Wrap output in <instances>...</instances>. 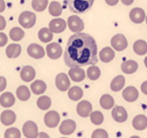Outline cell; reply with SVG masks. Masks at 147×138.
Segmentation results:
<instances>
[{"mask_svg":"<svg viewBox=\"0 0 147 138\" xmlns=\"http://www.w3.org/2000/svg\"><path fill=\"white\" fill-rule=\"evenodd\" d=\"M125 86V78L123 76H117L113 79L111 83V90L113 92H119L124 88Z\"/></svg>","mask_w":147,"mask_h":138,"instance_id":"28","label":"cell"},{"mask_svg":"<svg viewBox=\"0 0 147 138\" xmlns=\"http://www.w3.org/2000/svg\"><path fill=\"white\" fill-rule=\"evenodd\" d=\"M27 53L33 59H41L45 57V49L36 43H31L27 47Z\"/></svg>","mask_w":147,"mask_h":138,"instance_id":"16","label":"cell"},{"mask_svg":"<svg viewBox=\"0 0 147 138\" xmlns=\"http://www.w3.org/2000/svg\"><path fill=\"white\" fill-rule=\"evenodd\" d=\"M55 86L59 91H67L69 89V86H71V81H69V78L67 77V75H65V73L59 74L55 78Z\"/></svg>","mask_w":147,"mask_h":138,"instance_id":"8","label":"cell"},{"mask_svg":"<svg viewBox=\"0 0 147 138\" xmlns=\"http://www.w3.org/2000/svg\"><path fill=\"white\" fill-rule=\"evenodd\" d=\"M145 20H146V23H147V15H146V17H145Z\"/></svg>","mask_w":147,"mask_h":138,"instance_id":"50","label":"cell"},{"mask_svg":"<svg viewBox=\"0 0 147 138\" xmlns=\"http://www.w3.org/2000/svg\"><path fill=\"white\" fill-rule=\"evenodd\" d=\"M111 45L115 51H122L128 47V41L123 34H116L111 39Z\"/></svg>","mask_w":147,"mask_h":138,"instance_id":"6","label":"cell"},{"mask_svg":"<svg viewBox=\"0 0 147 138\" xmlns=\"http://www.w3.org/2000/svg\"><path fill=\"white\" fill-rule=\"evenodd\" d=\"M59 114L57 111H49L45 115V124L49 128H55L59 123Z\"/></svg>","mask_w":147,"mask_h":138,"instance_id":"9","label":"cell"},{"mask_svg":"<svg viewBox=\"0 0 147 138\" xmlns=\"http://www.w3.org/2000/svg\"><path fill=\"white\" fill-rule=\"evenodd\" d=\"M9 37L13 41H19L24 37V31L19 27H13L9 32Z\"/></svg>","mask_w":147,"mask_h":138,"instance_id":"34","label":"cell"},{"mask_svg":"<svg viewBox=\"0 0 147 138\" xmlns=\"http://www.w3.org/2000/svg\"><path fill=\"white\" fill-rule=\"evenodd\" d=\"M100 60L103 63H110L115 57V53L111 47H106L100 51Z\"/></svg>","mask_w":147,"mask_h":138,"instance_id":"24","label":"cell"},{"mask_svg":"<svg viewBox=\"0 0 147 138\" xmlns=\"http://www.w3.org/2000/svg\"><path fill=\"white\" fill-rule=\"evenodd\" d=\"M22 133L26 138H36L38 135V128L33 121H26L23 124Z\"/></svg>","mask_w":147,"mask_h":138,"instance_id":"5","label":"cell"},{"mask_svg":"<svg viewBox=\"0 0 147 138\" xmlns=\"http://www.w3.org/2000/svg\"><path fill=\"white\" fill-rule=\"evenodd\" d=\"M5 27H6V21H5L4 17L0 15V30H3Z\"/></svg>","mask_w":147,"mask_h":138,"instance_id":"42","label":"cell"},{"mask_svg":"<svg viewBox=\"0 0 147 138\" xmlns=\"http://www.w3.org/2000/svg\"><path fill=\"white\" fill-rule=\"evenodd\" d=\"M74 82H82L86 77V73L82 68H71L69 71V76Z\"/></svg>","mask_w":147,"mask_h":138,"instance_id":"19","label":"cell"},{"mask_svg":"<svg viewBox=\"0 0 147 138\" xmlns=\"http://www.w3.org/2000/svg\"><path fill=\"white\" fill-rule=\"evenodd\" d=\"M20 78L24 82H31L35 78V71L30 66H25L20 71Z\"/></svg>","mask_w":147,"mask_h":138,"instance_id":"20","label":"cell"},{"mask_svg":"<svg viewBox=\"0 0 147 138\" xmlns=\"http://www.w3.org/2000/svg\"><path fill=\"white\" fill-rule=\"evenodd\" d=\"M83 90L81 89L78 86H75V87H71L69 89L67 92V96L71 101H79V100L82 99L83 97Z\"/></svg>","mask_w":147,"mask_h":138,"instance_id":"27","label":"cell"},{"mask_svg":"<svg viewBox=\"0 0 147 138\" xmlns=\"http://www.w3.org/2000/svg\"><path fill=\"white\" fill-rule=\"evenodd\" d=\"M95 0H65L69 11L77 14L85 13L92 8Z\"/></svg>","mask_w":147,"mask_h":138,"instance_id":"2","label":"cell"},{"mask_svg":"<svg viewBox=\"0 0 147 138\" xmlns=\"http://www.w3.org/2000/svg\"><path fill=\"white\" fill-rule=\"evenodd\" d=\"M122 97L125 101L132 103V102H135L137 99H138L139 93L135 87H133V86H129V87L125 88V89L123 90Z\"/></svg>","mask_w":147,"mask_h":138,"instance_id":"13","label":"cell"},{"mask_svg":"<svg viewBox=\"0 0 147 138\" xmlns=\"http://www.w3.org/2000/svg\"><path fill=\"white\" fill-rule=\"evenodd\" d=\"M90 119L94 125H101L104 122V115L100 111H94L90 114Z\"/></svg>","mask_w":147,"mask_h":138,"instance_id":"35","label":"cell"},{"mask_svg":"<svg viewBox=\"0 0 147 138\" xmlns=\"http://www.w3.org/2000/svg\"><path fill=\"white\" fill-rule=\"evenodd\" d=\"M87 76H88L89 79L92 80V81H96L101 76L100 69H99L98 67H96V66H92V67H90L87 70Z\"/></svg>","mask_w":147,"mask_h":138,"instance_id":"36","label":"cell"},{"mask_svg":"<svg viewBox=\"0 0 147 138\" xmlns=\"http://www.w3.org/2000/svg\"><path fill=\"white\" fill-rule=\"evenodd\" d=\"M144 65H145V67L147 68V57H145V59H144Z\"/></svg>","mask_w":147,"mask_h":138,"instance_id":"48","label":"cell"},{"mask_svg":"<svg viewBox=\"0 0 147 138\" xmlns=\"http://www.w3.org/2000/svg\"><path fill=\"white\" fill-rule=\"evenodd\" d=\"M6 88V79L4 77H0V92H2Z\"/></svg>","mask_w":147,"mask_h":138,"instance_id":"41","label":"cell"},{"mask_svg":"<svg viewBox=\"0 0 147 138\" xmlns=\"http://www.w3.org/2000/svg\"><path fill=\"white\" fill-rule=\"evenodd\" d=\"M100 105H101V107L105 110L111 109V108H113L115 105L114 98L111 95H109V94H105V95H103L102 97L100 98Z\"/></svg>","mask_w":147,"mask_h":138,"instance_id":"26","label":"cell"},{"mask_svg":"<svg viewBox=\"0 0 147 138\" xmlns=\"http://www.w3.org/2000/svg\"><path fill=\"white\" fill-rule=\"evenodd\" d=\"M61 11H63V9H61V5L59 2H57V1H53V2L49 4V12L51 16H55V17L59 16V15L61 14Z\"/></svg>","mask_w":147,"mask_h":138,"instance_id":"33","label":"cell"},{"mask_svg":"<svg viewBox=\"0 0 147 138\" xmlns=\"http://www.w3.org/2000/svg\"><path fill=\"white\" fill-rule=\"evenodd\" d=\"M63 60L69 68L95 66L98 63V47L95 39L88 33L73 34L67 43Z\"/></svg>","mask_w":147,"mask_h":138,"instance_id":"1","label":"cell"},{"mask_svg":"<svg viewBox=\"0 0 147 138\" xmlns=\"http://www.w3.org/2000/svg\"><path fill=\"white\" fill-rule=\"evenodd\" d=\"M36 138H49V136L45 132H40V133H38Z\"/></svg>","mask_w":147,"mask_h":138,"instance_id":"46","label":"cell"},{"mask_svg":"<svg viewBox=\"0 0 147 138\" xmlns=\"http://www.w3.org/2000/svg\"><path fill=\"white\" fill-rule=\"evenodd\" d=\"M53 32L49 28H47V27H43V28H41L38 31V39L42 43H49L53 39Z\"/></svg>","mask_w":147,"mask_h":138,"instance_id":"32","label":"cell"},{"mask_svg":"<svg viewBox=\"0 0 147 138\" xmlns=\"http://www.w3.org/2000/svg\"><path fill=\"white\" fill-rule=\"evenodd\" d=\"M108 132L104 129H96L92 133V138H108Z\"/></svg>","mask_w":147,"mask_h":138,"instance_id":"39","label":"cell"},{"mask_svg":"<svg viewBox=\"0 0 147 138\" xmlns=\"http://www.w3.org/2000/svg\"><path fill=\"white\" fill-rule=\"evenodd\" d=\"M67 26L71 31L79 33L84 29V21L77 15H71L67 18Z\"/></svg>","mask_w":147,"mask_h":138,"instance_id":"4","label":"cell"},{"mask_svg":"<svg viewBox=\"0 0 147 138\" xmlns=\"http://www.w3.org/2000/svg\"><path fill=\"white\" fill-rule=\"evenodd\" d=\"M61 138H67V137H61Z\"/></svg>","mask_w":147,"mask_h":138,"instance_id":"51","label":"cell"},{"mask_svg":"<svg viewBox=\"0 0 147 138\" xmlns=\"http://www.w3.org/2000/svg\"><path fill=\"white\" fill-rule=\"evenodd\" d=\"M19 24L21 25L24 28H30L33 25L35 24V21H36V17L33 12L30 11H24L19 15Z\"/></svg>","mask_w":147,"mask_h":138,"instance_id":"3","label":"cell"},{"mask_svg":"<svg viewBox=\"0 0 147 138\" xmlns=\"http://www.w3.org/2000/svg\"><path fill=\"white\" fill-rule=\"evenodd\" d=\"M132 126L138 131H142V130L147 128V117L143 114H139V115L135 116L132 120Z\"/></svg>","mask_w":147,"mask_h":138,"instance_id":"18","label":"cell"},{"mask_svg":"<svg viewBox=\"0 0 147 138\" xmlns=\"http://www.w3.org/2000/svg\"><path fill=\"white\" fill-rule=\"evenodd\" d=\"M47 53L49 59L57 60L63 53V49L57 43H51L47 45Z\"/></svg>","mask_w":147,"mask_h":138,"instance_id":"12","label":"cell"},{"mask_svg":"<svg viewBox=\"0 0 147 138\" xmlns=\"http://www.w3.org/2000/svg\"><path fill=\"white\" fill-rule=\"evenodd\" d=\"M106 1V3L108 5H110V6H114V5H116L117 3H118L119 0H105Z\"/></svg>","mask_w":147,"mask_h":138,"instance_id":"44","label":"cell"},{"mask_svg":"<svg viewBox=\"0 0 147 138\" xmlns=\"http://www.w3.org/2000/svg\"><path fill=\"white\" fill-rule=\"evenodd\" d=\"M7 41H8V39H7L6 34L3 32H0V47H4L7 43Z\"/></svg>","mask_w":147,"mask_h":138,"instance_id":"40","label":"cell"},{"mask_svg":"<svg viewBox=\"0 0 147 138\" xmlns=\"http://www.w3.org/2000/svg\"><path fill=\"white\" fill-rule=\"evenodd\" d=\"M5 9V2L4 0H0V13L3 12Z\"/></svg>","mask_w":147,"mask_h":138,"instance_id":"45","label":"cell"},{"mask_svg":"<svg viewBox=\"0 0 147 138\" xmlns=\"http://www.w3.org/2000/svg\"><path fill=\"white\" fill-rule=\"evenodd\" d=\"M112 117L118 123H123L128 118V113H127L126 109L124 107H122V106H116L112 110Z\"/></svg>","mask_w":147,"mask_h":138,"instance_id":"10","label":"cell"},{"mask_svg":"<svg viewBox=\"0 0 147 138\" xmlns=\"http://www.w3.org/2000/svg\"><path fill=\"white\" fill-rule=\"evenodd\" d=\"M15 120H16V115L11 110H5L1 113V116H0V121L5 126L12 125L15 122Z\"/></svg>","mask_w":147,"mask_h":138,"instance_id":"17","label":"cell"},{"mask_svg":"<svg viewBox=\"0 0 147 138\" xmlns=\"http://www.w3.org/2000/svg\"><path fill=\"white\" fill-rule=\"evenodd\" d=\"M16 96L20 101H27L30 98V91L26 86H19L16 90Z\"/></svg>","mask_w":147,"mask_h":138,"instance_id":"30","label":"cell"},{"mask_svg":"<svg viewBox=\"0 0 147 138\" xmlns=\"http://www.w3.org/2000/svg\"><path fill=\"white\" fill-rule=\"evenodd\" d=\"M67 27V23L61 18H55L49 22V29L53 33H61Z\"/></svg>","mask_w":147,"mask_h":138,"instance_id":"14","label":"cell"},{"mask_svg":"<svg viewBox=\"0 0 147 138\" xmlns=\"http://www.w3.org/2000/svg\"><path fill=\"white\" fill-rule=\"evenodd\" d=\"M31 92L35 95H41L45 92L47 90V84L41 80H36L30 85Z\"/></svg>","mask_w":147,"mask_h":138,"instance_id":"23","label":"cell"},{"mask_svg":"<svg viewBox=\"0 0 147 138\" xmlns=\"http://www.w3.org/2000/svg\"><path fill=\"white\" fill-rule=\"evenodd\" d=\"M133 51L138 55H145L147 53V43H145L142 39H138L133 45Z\"/></svg>","mask_w":147,"mask_h":138,"instance_id":"29","label":"cell"},{"mask_svg":"<svg viewBox=\"0 0 147 138\" xmlns=\"http://www.w3.org/2000/svg\"><path fill=\"white\" fill-rule=\"evenodd\" d=\"M47 4H49L47 0H32V2H31V6H32L33 10H36L38 12L45 10Z\"/></svg>","mask_w":147,"mask_h":138,"instance_id":"37","label":"cell"},{"mask_svg":"<svg viewBox=\"0 0 147 138\" xmlns=\"http://www.w3.org/2000/svg\"><path fill=\"white\" fill-rule=\"evenodd\" d=\"M129 17H130L131 21L134 23H142L143 21L145 20V17H146V14H145V11L143 10L142 8H139V7H136V8H133L132 10L129 13Z\"/></svg>","mask_w":147,"mask_h":138,"instance_id":"15","label":"cell"},{"mask_svg":"<svg viewBox=\"0 0 147 138\" xmlns=\"http://www.w3.org/2000/svg\"><path fill=\"white\" fill-rule=\"evenodd\" d=\"M15 103V97L10 92H5L0 96V105L4 108H9Z\"/></svg>","mask_w":147,"mask_h":138,"instance_id":"21","label":"cell"},{"mask_svg":"<svg viewBox=\"0 0 147 138\" xmlns=\"http://www.w3.org/2000/svg\"><path fill=\"white\" fill-rule=\"evenodd\" d=\"M76 128H77L76 122L74 121V120L67 119V120H63L61 123L59 130V132H61V134H63V135H65V136H67V135L73 134L74 132L76 131Z\"/></svg>","mask_w":147,"mask_h":138,"instance_id":"7","label":"cell"},{"mask_svg":"<svg viewBox=\"0 0 147 138\" xmlns=\"http://www.w3.org/2000/svg\"><path fill=\"white\" fill-rule=\"evenodd\" d=\"M130 138H140V137H139V136H135V135H134V136H131Z\"/></svg>","mask_w":147,"mask_h":138,"instance_id":"49","label":"cell"},{"mask_svg":"<svg viewBox=\"0 0 147 138\" xmlns=\"http://www.w3.org/2000/svg\"><path fill=\"white\" fill-rule=\"evenodd\" d=\"M141 91H142L143 94L147 95V81L143 82V83L141 84Z\"/></svg>","mask_w":147,"mask_h":138,"instance_id":"43","label":"cell"},{"mask_svg":"<svg viewBox=\"0 0 147 138\" xmlns=\"http://www.w3.org/2000/svg\"><path fill=\"white\" fill-rule=\"evenodd\" d=\"M36 104L39 109L45 111V110H49V107L51 106V98L47 97V96H41V97H39L38 99H37Z\"/></svg>","mask_w":147,"mask_h":138,"instance_id":"31","label":"cell"},{"mask_svg":"<svg viewBox=\"0 0 147 138\" xmlns=\"http://www.w3.org/2000/svg\"><path fill=\"white\" fill-rule=\"evenodd\" d=\"M121 1H122V3H123V4H125V5H131L134 0H121Z\"/></svg>","mask_w":147,"mask_h":138,"instance_id":"47","label":"cell"},{"mask_svg":"<svg viewBox=\"0 0 147 138\" xmlns=\"http://www.w3.org/2000/svg\"><path fill=\"white\" fill-rule=\"evenodd\" d=\"M21 53V47L17 43H11L6 47V55L9 59H15L19 57Z\"/></svg>","mask_w":147,"mask_h":138,"instance_id":"25","label":"cell"},{"mask_svg":"<svg viewBox=\"0 0 147 138\" xmlns=\"http://www.w3.org/2000/svg\"><path fill=\"white\" fill-rule=\"evenodd\" d=\"M77 112L78 114L83 118H87L90 116V114L93 112V107L92 104L89 101H81L80 103L77 105Z\"/></svg>","mask_w":147,"mask_h":138,"instance_id":"11","label":"cell"},{"mask_svg":"<svg viewBox=\"0 0 147 138\" xmlns=\"http://www.w3.org/2000/svg\"><path fill=\"white\" fill-rule=\"evenodd\" d=\"M138 69V64L133 60H129V61H125L124 63L121 65V70L123 73L125 74H134Z\"/></svg>","mask_w":147,"mask_h":138,"instance_id":"22","label":"cell"},{"mask_svg":"<svg viewBox=\"0 0 147 138\" xmlns=\"http://www.w3.org/2000/svg\"><path fill=\"white\" fill-rule=\"evenodd\" d=\"M21 132L16 127H11L5 131L4 138H20Z\"/></svg>","mask_w":147,"mask_h":138,"instance_id":"38","label":"cell"}]
</instances>
